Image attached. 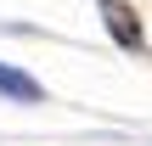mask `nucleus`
<instances>
[{"label": "nucleus", "mask_w": 152, "mask_h": 146, "mask_svg": "<svg viewBox=\"0 0 152 146\" xmlns=\"http://www.w3.org/2000/svg\"><path fill=\"white\" fill-rule=\"evenodd\" d=\"M102 23H107V34L124 45V51H141V17H135V6H124V0H102Z\"/></svg>", "instance_id": "nucleus-1"}, {"label": "nucleus", "mask_w": 152, "mask_h": 146, "mask_svg": "<svg viewBox=\"0 0 152 146\" xmlns=\"http://www.w3.org/2000/svg\"><path fill=\"white\" fill-rule=\"evenodd\" d=\"M0 96H6V101H45V84H39L34 73H23V68L0 62Z\"/></svg>", "instance_id": "nucleus-2"}]
</instances>
